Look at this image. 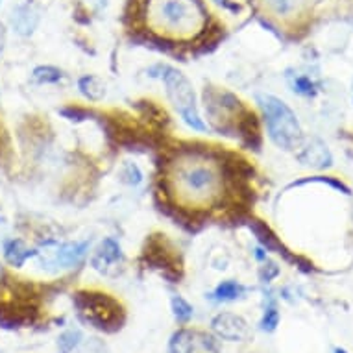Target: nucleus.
<instances>
[{
  "label": "nucleus",
  "mask_w": 353,
  "mask_h": 353,
  "mask_svg": "<svg viewBox=\"0 0 353 353\" xmlns=\"http://www.w3.org/2000/svg\"><path fill=\"white\" fill-rule=\"evenodd\" d=\"M168 187L174 198L189 208H209L222 192L219 165L200 152H187L170 163Z\"/></svg>",
  "instance_id": "nucleus-1"
},
{
  "label": "nucleus",
  "mask_w": 353,
  "mask_h": 353,
  "mask_svg": "<svg viewBox=\"0 0 353 353\" xmlns=\"http://www.w3.org/2000/svg\"><path fill=\"white\" fill-rule=\"evenodd\" d=\"M148 23L170 37H192L205 26V13L196 0H150Z\"/></svg>",
  "instance_id": "nucleus-2"
},
{
  "label": "nucleus",
  "mask_w": 353,
  "mask_h": 353,
  "mask_svg": "<svg viewBox=\"0 0 353 353\" xmlns=\"http://www.w3.org/2000/svg\"><path fill=\"white\" fill-rule=\"evenodd\" d=\"M257 104L261 105L265 115L270 139L283 150L300 148L303 134H301L300 122L289 105L272 94H257Z\"/></svg>",
  "instance_id": "nucleus-3"
},
{
  "label": "nucleus",
  "mask_w": 353,
  "mask_h": 353,
  "mask_svg": "<svg viewBox=\"0 0 353 353\" xmlns=\"http://www.w3.org/2000/svg\"><path fill=\"white\" fill-rule=\"evenodd\" d=\"M161 70V80L167 87V94L170 102H172L174 110L180 113L187 126H191L196 132H205L208 126L203 124L202 117L198 113L196 105V94H194V87L191 81L187 80L185 74H181L180 70L172 69V67H157Z\"/></svg>",
  "instance_id": "nucleus-4"
},
{
  "label": "nucleus",
  "mask_w": 353,
  "mask_h": 353,
  "mask_svg": "<svg viewBox=\"0 0 353 353\" xmlns=\"http://www.w3.org/2000/svg\"><path fill=\"white\" fill-rule=\"evenodd\" d=\"M74 303L81 319L97 330L111 331L121 327L122 309L119 301L110 298L108 294L78 292L74 296Z\"/></svg>",
  "instance_id": "nucleus-5"
},
{
  "label": "nucleus",
  "mask_w": 353,
  "mask_h": 353,
  "mask_svg": "<svg viewBox=\"0 0 353 353\" xmlns=\"http://www.w3.org/2000/svg\"><path fill=\"white\" fill-rule=\"evenodd\" d=\"M170 353H220L219 341L200 330L176 331L168 342Z\"/></svg>",
  "instance_id": "nucleus-6"
},
{
  "label": "nucleus",
  "mask_w": 353,
  "mask_h": 353,
  "mask_svg": "<svg viewBox=\"0 0 353 353\" xmlns=\"http://www.w3.org/2000/svg\"><path fill=\"white\" fill-rule=\"evenodd\" d=\"M211 330L219 339L230 342L246 341L250 335L248 322L235 313H220L211 320Z\"/></svg>",
  "instance_id": "nucleus-7"
},
{
  "label": "nucleus",
  "mask_w": 353,
  "mask_h": 353,
  "mask_svg": "<svg viewBox=\"0 0 353 353\" xmlns=\"http://www.w3.org/2000/svg\"><path fill=\"white\" fill-rule=\"evenodd\" d=\"M89 243H65L59 244L54 248V252H47V259L43 263L47 267H52L56 270H63V268H72L85 257Z\"/></svg>",
  "instance_id": "nucleus-8"
},
{
  "label": "nucleus",
  "mask_w": 353,
  "mask_h": 353,
  "mask_svg": "<svg viewBox=\"0 0 353 353\" xmlns=\"http://www.w3.org/2000/svg\"><path fill=\"white\" fill-rule=\"evenodd\" d=\"M39 10L32 2L26 4H19L12 12V28L13 32H17L19 35H32L39 24Z\"/></svg>",
  "instance_id": "nucleus-9"
},
{
  "label": "nucleus",
  "mask_w": 353,
  "mask_h": 353,
  "mask_svg": "<svg viewBox=\"0 0 353 353\" xmlns=\"http://www.w3.org/2000/svg\"><path fill=\"white\" fill-rule=\"evenodd\" d=\"M298 161L301 165L313 168H324L331 165V154L327 150V146L319 139H313L311 143H307L303 146V150L298 154Z\"/></svg>",
  "instance_id": "nucleus-10"
},
{
  "label": "nucleus",
  "mask_w": 353,
  "mask_h": 353,
  "mask_svg": "<svg viewBox=\"0 0 353 353\" xmlns=\"http://www.w3.org/2000/svg\"><path fill=\"white\" fill-rule=\"evenodd\" d=\"M119 261H122L121 246L113 239H105L97 250V254H94L93 267L99 272H108L111 267H115Z\"/></svg>",
  "instance_id": "nucleus-11"
},
{
  "label": "nucleus",
  "mask_w": 353,
  "mask_h": 353,
  "mask_svg": "<svg viewBox=\"0 0 353 353\" xmlns=\"http://www.w3.org/2000/svg\"><path fill=\"white\" fill-rule=\"evenodd\" d=\"M35 255H37V250L26 248V244L21 239H10L4 243V259L12 267L21 268L30 257H35Z\"/></svg>",
  "instance_id": "nucleus-12"
},
{
  "label": "nucleus",
  "mask_w": 353,
  "mask_h": 353,
  "mask_svg": "<svg viewBox=\"0 0 353 353\" xmlns=\"http://www.w3.org/2000/svg\"><path fill=\"white\" fill-rule=\"evenodd\" d=\"M78 89L85 99L93 100V102L102 100L105 94V83L100 80L99 76H83V78H80Z\"/></svg>",
  "instance_id": "nucleus-13"
},
{
  "label": "nucleus",
  "mask_w": 353,
  "mask_h": 353,
  "mask_svg": "<svg viewBox=\"0 0 353 353\" xmlns=\"http://www.w3.org/2000/svg\"><path fill=\"white\" fill-rule=\"evenodd\" d=\"M244 292H246V287L233 279H228V281H222V283L214 289L213 298L216 301H235L239 298H243Z\"/></svg>",
  "instance_id": "nucleus-14"
},
{
  "label": "nucleus",
  "mask_w": 353,
  "mask_h": 353,
  "mask_svg": "<svg viewBox=\"0 0 353 353\" xmlns=\"http://www.w3.org/2000/svg\"><path fill=\"white\" fill-rule=\"evenodd\" d=\"M61 70L56 69V67H37V69L32 72V80L34 83H39V85H47V83H56V81L61 80Z\"/></svg>",
  "instance_id": "nucleus-15"
},
{
  "label": "nucleus",
  "mask_w": 353,
  "mask_h": 353,
  "mask_svg": "<svg viewBox=\"0 0 353 353\" xmlns=\"http://www.w3.org/2000/svg\"><path fill=\"white\" fill-rule=\"evenodd\" d=\"M170 305H172L174 316H176V320L181 322V324H187V322L192 319V314H194L191 303H189L187 300H183L181 296H172Z\"/></svg>",
  "instance_id": "nucleus-16"
},
{
  "label": "nucleus",
  "mask_w": 353,
  "mask_h": 353,
  "mask_svg": "<svg viewBox=\"0 0 353 353\" xmlns=\"http://www.w3.org/2000/svg\"><path fill=\"white\" fill-rule=\"evenodd\" d=\"M81 341V333L78 330H69L61 333L58 339V353H70Z\"/></svg>",
  "instance_id": "nucleus-17"
},
{
  "label": "nucleus",
  "mask_w": 353,
  "mask_h": 353,
  "mask_svg": "<svg viewBox=\"0 0 353 353\" xmlns=\"http://www.w3.org/2000/svg\"><path fill=\"white\" fill-rule=\"evenodd\" d=\"M279 324V313L274 305H268L265 309L263 320H261V330L263 331H274Z\"/></svg>",
  "instance_id": "nucleus-18"
},
{
  "label": "nucleus",
  "mask_w": 353,
  "mask_h": 353,
  "mask_svg": "<svg viewBox=\"0 0 353 353\" xmlns=\"http://www.w3.org/2000/svg\"><path fill=\"white\" fill-rule=\"evenodd\" d=\"M267 2L278 15H289L294 12L296 4H298V0H267Z\"/></svg>",
  "instance_id": "nucleus-19"
},
{
  "label": "nucleus",
  "mask_w": 353,
  "mask_h": 353,
  "mask_svg": "<svg viewBox=\"0 0 353 353\" xmlns=\"http://www.w3.org/2000/svg\"><path fill=\"white\" fill-rule=\"evenodd\" d=\"M292 87H294L296 93L305 94V97L314 94V83L311 81V78H307V76H296L294 81H292Z\"/></svg>",
  "instance_id": "nucleus-20"
},
{
  "label": "nucleus",
  "mask_w": 353,
  "mask_h": 353,
  "mask_svg": "<svg viewBox=\"0 0 353 353\" xmlns=\"http://www.w3.org/2000/svg\"><path fill=\"white\" fill-rule=\"evenodd\" d=\"M335 353H346V350H341V347H339V350H335Z\"/></svg>",
  "instance_id": "nucleus-21"
},
{
  "label": "nucleus",
  "mask_w": 353,
  "mask_h": 353,
  "mask_svg": "<svg viewBox=\"0 0 353 353\" xmlns=\"http://www.w3.org/2000/svg\"><path fill=\"white\" fill-rule=\"evenodd\" d=\"M216 2H219V4H226V0H216Z\"/></svg>",
  "instance_id": "nucleus-22"
},
{
  "label": "nucleus",
  "mask_w": 353,
  "mask_h": 353,
  "mask_svg": "<svg viewBox=\"0 0 353 353\" xmlns=\"http://www.w3.org/2000/svg\"><path fill=\"white\" fill-rule=\"evenodd\" d=\"M0 2H2V0H0Z\"/></svg>",
  "instance_id": "nucleus-23"
}]
</instances>
